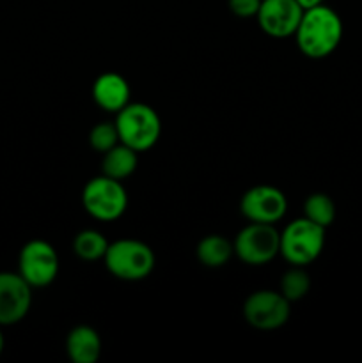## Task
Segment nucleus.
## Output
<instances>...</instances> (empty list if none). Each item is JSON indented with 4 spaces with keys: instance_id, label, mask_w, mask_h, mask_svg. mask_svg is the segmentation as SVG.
Masks as SVG:
<instances>
[{
    "instance_id": "obj_17",
    "label": "nucleus",
    "mask_w": 362,
    "mask_h": 363,
    "mask_svg": "<svg viewBox=\"0 0 362 363\" xmlns=\"http://www.w3.org/2000/svg\"><path fill=\"white\" fill-rule=\"evenodd\" d=\"M309 289H311V277L305 272L304 266H293L280 279L279 293L291 303L307 296Z\"/></svg>"
},
{
    "instance_id": "obj_18",
    "label": "nucleus",
    "mask_w": 362,
    "mask_h": 363,
    "mask_svg": "<svg viewBox=\"0 0 362 363\" xmlns=\"http://www.w3.org/2000/svg\"><path fill=\"white\" fill-rule=\"evenodd\" d=\"M304 216L327 229L336 218V204L329 195L312 194L304 202Z\"/></svg>"
},
{
    "instance_id": "obj_16",
    "label": "nucleus",
    "mask_w": 362,
    "mask_h": 363,
    "mask_svg": "<svg viewBox=\"0 0 362 363\" xmlns=\"http://www.w3.org/2000/svg\"><path fill=\"white\" fill-rule=\"evenodd\" d=\"M109 248V241L102 233L94 229H85L75 236L73 250L84 261H98L105 257V252Z\"/></svg>"
},
{
    "instance_id": "obj_1",
    "label": "nucleus",
    "mask_w": 362,
    "mask_h": 363,
    "mask_svg": "<svg viewBox=\"0 0 362 363\" xmlns=\"http://www.w3.org/2000/svg\"><path fill=\"white\" fill-rule=\"evenodd\" d=\"M343 20L332 7L319 6L305 9L298 23L295 39L298 50L309 59H325L332 55L343 39Z\"/></svg>"
},
{
    "instance_id": "obj_2",
    "label": "nucleus",
    "mask_w": 362,
    "mask_h": 363,
    "mask_svg": "<svg viewBox=\"0 0 362 363\" xmlns=\"http://www.w3.org/2000/svg\"><path fill=\"white\" fill-rule=\"evenodd\" d=\"M116 116V128L121 144L137 152H144L158 142L162 133V121L153 106L146 103H128Z\"/></svg>"
},
{
    "instance_id": "obj_3",
    "label": "nucleus",
    "mask_w": 362,
    "mask_h": 363,
    "mask_svg": "<svg viewBox=\"0 0 362 363\" xmlns=\"http://www.w3.org/2000/svg\"><path fill=\"white\" fill-rule=\"evenodd\" d=\"M103 261L110 275L124 282L148 279L156 264L155 252L149 245L138 240H117L109 243Z\"/></svg>"
},
{
    "instance_id": "obj_20",
    "label": "nucleus",
    "mask_w": 362,
    "mask_h": 363,
    "mask_svg": "<svg viewBox=\"0 0 362 363\" xmlns=\"http://www.w3.org/2000/svg\"><path fill=\"white\" fill-rule=\"evenodd\" d=\"M261 0H229V9L238 18H252L258 14Z\"/></svg>"
},
{
    "instance_id": "obj_13",
    "label": "nucleus",
    "mask_w": 362,
    "mask_h": 363,
    "mask_svg": "<svg viewBox=\"0 0 362 363\" xmlns=\"http://www.w3.org/2000/svg\"><path fill=\"white\" fill-rule=\"evenodd\" d=\"M66 353L73 363H96L102 354V339L91 326H77L67 333Z\"/></svg>"
},
{
    "instance_id": "obj_15",
    "label": "nucleus",
    "mask_w": 362,
    "mask_h": 363,
    "mask_svg": "<svg viewBox=\"0 0 362 363\" xmlns=\"http://www.w3.org/2000/svg\"><path fill=\"white\" fill-rule=\"evenodd\" d=\"M195 254H197L199 262L206 268H222L224 264L229 262L231 255L234 254V248L233 243L227 241L226 238L219 236V234H209L199 241Z\"/></svg>"
},
{
    "instance_id": "obj_19",
    "label": "nucleus",
    "mask_w": 362,
    "mask_h": 363,
    "mask_svg": "<svg viewBox=\"0 0 362 363\" xmlns=\"http://www.w3.org/2000/svg\"><path fill=\"white\" fill-rule=\"evenodd\" d=\"M89 144L94 151L103 152V155L112 147H116L119 144V133H117L116 123L105 121V123L96 124L91 133H89Z\"/></svg>"
},
{
    "instance_id": "obj_6",
    "label": "nucleus",
    "mask_w": 362,
    "mask_h": 363,
    "mask_svg": "<svg viewBox=\"0 0 362 363\" xmlns=\"http://www.w3.org/2000/svg\"><path fill=\"white\" fill-rule=\"evenodd\" d=\"M234 254L248 266H263L279 255L280 233L270 223L251 222L234 238Z\"/></svg>"
},
{
    "instance_id": "obj_12",
    "label": "nucleus",
    "mask_w": 362,
    "mask_h": 363,
    "mask_svg": "<svg viewBox=\"0 0 362 363\" xmlns=\"http://www.w3.org/2000/svg\"><path fill=\"white\" fill-rule=\"evenodd\" d=\"M130 85L119 73H103L92 84V98L105 112L117 113L130 103Z\"/></svg>"
},
{
    "instance_id": "obj_4",
    "label": "nucleus",
    "mask_w": 362,
    "mask_h": 363,
    "mask_svg": "<svg viewBox=\"0 0 362 363\" xmlns=\"http://www.w3.org/2000/svg\"><path fill=\"white\" fill-rule=\"evenodd\" d=\"M325 247V227L309 218L293 220L280 233L279 254L291 266H309L322 255Z\"/></svg>"
},
{
    "instance_id": "obj_9",
    "label": "nucleus",
    "mask_w": 362,
    "mask_h": 363,
    "mask_svg": "<svg viewBox=\"0 0 362 363\" xmlns=\"http://www.w3.org/2000/svg\"><path fill=\"white\" fill-rule=\"evenodd\" d=\"M240 211L248 222L275 225L287 211V199L279 188L258 184L248 188L240 201Z\"/></svg>"
},
{
    "instance_id": "obj_14",
    "label": "nucleus",
    "mask_w": 362,
    "mask_h": 363,
    "mask_svg": "<svg viewBox=\"0 0 362 363\" xmlns=\"http://www.w3.org/2000/svg\"><path fill=\"white\" fill-rule=\"evenodd\" d=\"M138 152L124 144H117L103 155V174L112 179L123 181L135 172L138 163Z\"/></svg>"
},
{
    "instance_id": "obj_11",
    "label": "nucleus",
    "mask_w": 362,
    "mask_h": 363,
    "mask_svg": "<svg viewBox=\"0 0 362 363\" xmlns=\"http://www.w3.org/2000/svg\"><path fill=\"white\" fill-rule=\"evenodd\" d=\"M32 305V287L20 273L0 272V326L18 325Z\"/></svg>"
},
{
    "instance_id": "obj_10",
    "label": "nucleus",
    "mask_w": 362,
    "mask_h": 363,
    "mask_svg": "<svg viewBox=\"0 0 362 363\" xmlns=\"http://www.w3.org/2000/svg\"><path fill=\"white\" fill-rule=\"evenodd\" d=\"M302 14L304 9L297 0H261L256 18L266 35L284 39L295 35Z\"/></svg>"
},
{
    "instance_id": "obj_5",
    "label": "nucleus",
    "mask_w": 362,
    "mask_h": 363,
    "mask_svg": "<svg viewBox=\"0 0 362 363\" xmlns=\"http://www.w3.org/2000/svg\"><path fill=\"white\" fill-rule=\"evenodd\" d=\"M82 204L92 218L99 222H114L121 218L128 208L126 188L121 181L105 174L92 177L82 190Z\"/></svg>"
},
{
    "instance_id": "obj_21",
    "label": "nucleus",
    "mask_w": 362,
    "mask_h": 363,
    "mask_svg": "<svg viewBox=\"0 0 362 363\" xmlns=\"http://www.w3.org/2000/svg\"><path fill=\"white\" fill-rule=\"evenodd\" d=\"M298 4L302 6V9H311V7H316L319 6V4H323V0H297Z\"/></svg>"
},
{
    "instance_id": "obj_22",
    "label": "nucleus",
    "mask_w": 362,
    "mask_h": 363,
    "mask_svg": "<svg viewBox=\"0 0 362 363\" xmlns=\"http://www.w3.org/2000/svg\"><path fill=\"white\" fill-rule=\"evenodd\" d=\"M0 328H2V326H0ZM4 346H6V340H4L2 330H0V354H2V351H4Z\"/></svg>"
},
{
    "instance_id": "obj_8",
    "label": "nucleus",
    "mask_w": 362,
    "mask_h": 363,
    "mask_svg": "<svg viewBox=\"0 0 362 363\" xmlns=\"http://www.w3.org/2000/svg\"><path fill=\"white\" fill-rule=\"evenodd\" d=\"M291 315V301L279 291H256L245 300L243 318L252 328L272 332L287 323Z\"/></svg>"
},
{
    "instance_id": "obj_7",
    "label": "nucleus",
    "mask_w": 362,
    "mask_h": 363,
    "mask_svg": "<svg viewBox=\"0 0 362 363\" xmlns=\"http://www.w3.org/2000/svg\"><path fill=\"white\" fill-rule=\"evenodd\" d=\"M18 273L31 287H46L59 275V255L45 240H32L18 255Z\"/></svg>"
}]
</instances>
